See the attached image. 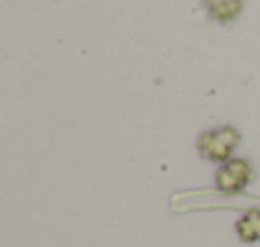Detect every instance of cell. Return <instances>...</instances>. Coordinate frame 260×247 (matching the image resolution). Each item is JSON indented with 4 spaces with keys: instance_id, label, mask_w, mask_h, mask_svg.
Returning a JSON list of instances; mask_svg holds the SVG:
<instances>
[{
    "instance_id": "6da1fadb",
    "label": "cell",
    "mask_w": 260,
    "mask_h": 247,
    "mask_svg": "<svg viewBox=\"0 0 260 247\" xmlns=\"http://www.w3.org/2000/svg\"><path fill=\"white\" fill-rule=\"evenodd\" d=\"M240 131L235 126H217L210 131H202L197 136V152L202 159L215 162V164H225L233 159V152L240 144Z\"/></svg>"
},
{
    "instance_id": "7a4b0ae2",
    "label": "cell",
    "mask_w": 260,
    "mask_h": 247,
    "mask_svg": "<svg viewBox=\"0 0 260 247\" xmlns=\"http://www.w3.org/2000/svg\"><path fill=\"white\" fill-rule=\"evenodd\" d=\"M255 169L253 162L248 159H230L215 171V189L220 194H240L248 189V184L253 182Z\"/></svg>"
},
{
    "instance_id": "3957f363",
    "label": "cell",
    "mask_w": 260,
    "mask_h": 247,
    "mask_svg": "<svg viewBox=\"0 0 260 247\" xmlns=\"http://www.w3.org/2000/svg\"><path fill=\"white\" fill-rule=\"evenodd\" d=\"M207 15L217 23H233L243 13V0H205Z\"/></svg>"
},
{
    "instance_id": "277c9868",
    "label": "cell",
    "mask_w": 260,
    "mask_h": 247,
    "mask_svg": "<svg viewBox=\"0 0 260 247\" xmlns=\"http://www.w3.org/2000/svg\"><path fill=\"white\" fill-rule=\"evenodd\" d=\"M235 232L243 242L253 245V242H260V209H248L238 217L235 222Z\"/></svg>"
}]
</instances>
